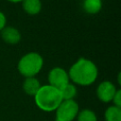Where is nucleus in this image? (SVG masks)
Masks as SVG:
<instances>
[{"mask_svg":"<svg viewBox=\"0 0 121 121\" xmlns=\"http://www.w3.org/2000/svg\"><path fill=\"white\" fill-rule=\"evenodd\" d=\"M68 76L73 84L89 86L96 80L98 77V68L93 60L81 57L71 65Z\"/></svg>","mask_w":121,"mask_h":121,"instance_id":"obj_1","label":"nucleus"},{"mask_svg":"<svg viewBox=\"0 0 121 121\" xmlns=\"http://www.w3.org/2000/svg\"><path fill=\"white\" fill-rule=\"evenodd\" d=\"M36 106L43 112H54L62 101L60 91L49 84L42 85L34 95Z\"/></svg>","mask_w":121,"mask_h":121,"instance_id":"obj_2","label":"nucleus"},{"mask_svg":"<svg viewBox=\"0 0 121 121\" xmlns=\"http://www.w3.org/2000/svg\"><path fill=\"white\" fill-rule=\"evenodd\" d=\"M43 66V58L38 52H28L23 55L17 63L18 72L25 78L36 77Z\"/></svg>","mask_w":121,"mask_h":121,"instance_id":"obj_3","label":"nucleus"},{"mask_svg":"<svg viewBox=\"0 0 121 121\" xmlns=\"http://www.w3.org/2000/svg\"><path fill=\"white\" fill-rule=\"evenodd\" d=\"M55 112V121H73L79 112V107L74 99L62 100Z\"/></svg>","mask_w":121,"mask_h":121,"instance_id":"obj_4","label":"nucleus"},{"mask_svg":"<svg viewBox=\"0 0 121 121\" xmlns=\"http://www.w3.org/2000/svg\"><path fill=\"white\" fill-rule=\"evenodd\" d=\"M48 84L60 90L62 87H64L67 83L70 82L68 72L62 68V67H53L49 72L47 76Z\"/></svg>","mask_w":121,"mask_h":121,"instance_id":"obj_5","label":"nucleus"},{"mask_svg":"<svg viewBox=\"0 0 121 121\" xmlns=\"http://www.w3.org/2000/svg\"><path fill=\"white\" fill-rule=\"evenodd\" d=\"M116 91L117 89L112 81L104 80L101 81L96 88V96L100 101L104 103H109L112 100Z\"/></svg>","mask_w":121,"mask_h":121,"instance_id":"obj_6","label":"nucleus"},{"mask_svg":"<svg viewBox=\"0 0 121 121\" xmlns=\"http://www.w3.org/2000/svg\"><path fill=\"white\" fill-rule=\"evenodd\" d=\"M0 35L2 40L8 43V44H17L22 38L21 32L19 31L18 28L14 27V26H6L1 31H0Z\"/></svg>","mask_w":121,"mask_h":121,"instance_id":"obj_7","label":"nucleus"},{"mask_svg":"<svg viewBox=\"0 0 121 121\" xmlns=\"http://www.w3.org/2000/svg\"><path fill=\"white\" fill-rule=\"evenodd\" d=\"M41 83L39 81L38 78H36V77H32V78H25V80L23 82V90L24 92L28 95H32L34 96L35 94L38 92V90L41 87Z\"/></svg>","mask_w":121,"mask_h":121,"instance_id":"obj_8","label":"nucleus"},{"mask_svg":"<svg viewBox=\"0 0 121 121\" xmlns=\"http://www.w3.org/2000/svg\"><path fill=\"white\" fill-rule=\"evenodd\" d=\"M22 8L24 11L31 16L37 15L42 10L41 0H24L22 2Z\"/></svg>","mask_w":121,"mask_h":121,"instance_id":"obj_9","label":"nucleus"},{"mask_svg":"<svg viewBox=\"0 0 121 121\" xmlns=\"http://www.w3.org/2000/svg\"><path fill=\"white\" fill-rule=\"evenodd\" d=\"M102 0H83L82 2L83 10L90 15L98 13L102 9Z\"/></svg>","mask_w":121,"mask_h":121,"instance_id":"obj_10","label":"nucleus"},{"mask_svg":"<svg viewBox=\"0 0 121 121\" xmlns=\"http://www.w3.org/2000/svg\"><path fill=\"white\" fill-rule=\"evenodd\" d=\"M60 91V94H61L62 100H72V99L75 98V96L77 95V93H78L76 85L71 83V82L67 83Z\"/></svg>","mask_w":121,"mask_h":121,"instance_id":"obj_11","label":"nucleus"},{"mask_svg":"<svg viewBox=\"0 0 121 121\" xmlns=\"http://www.w3.org/2000/svg\"><path fill=\"white\" fill-rule=\"evenodd\" d=\"M104 117L106 121H121V108L114 105L110 106L106 110Z\"/></svg>","mask_w":121,"mask_h":121,"instance_id":"obj_12","label":"nucleus"},{"mask_svg":"<svg viewBox=\"0 0 121 121\" xmlns=\"http://www.w3.org/2000/svg\"><path fill=\"white\" fill-rule=\"evenodd\" d=\"M78 121H97V117L95 113L89 109H84L78 112L77 115Z\"/></svg>","mask_w":121,"mask_h":121,"instance_id":"obj_13","label":"nucleus"},{"mask_svg":"<svg viewBox=\"0 0 121 121\" xmlns=\"http://www.w3.org/2000/svg\"><path fill=\"white\" fill-rule=\"evenodd\" d=\"M112 101L113 102L114 106L121 108V90L120 89H117V91H116V93H115Z\"/></svg>","mask_w":121,"mask_h":121,"instance_id":"obj_14","label":"nucleus"},{"mask_svg":"<svg viewBox=\"0 0 121 121\" xmlns=\"http://www.w3.org/2000/svg\"><path fill=\"white\" fill-rule=\"evenodd\" d=\"M7 26V17L3 11L0 10V31Z\"/></svg>","mask_w":121,"mask_h":121,"instance_id":"obj_15","label":"nucleus"},{"mask_svg":"<svg viewBox=\"0 0 121 121\" xmlns=\"http://www.w3.org/2000/svg\"><path fill=\"white\" fill-rule=\"evenodd\" d=\"M7 1H9L10 3H22L24 0H7Z\"/></svg>","mask_w":121,"mask_h":121,"instance_id":"obj_16","label":"nucleus"}]
</instances>
